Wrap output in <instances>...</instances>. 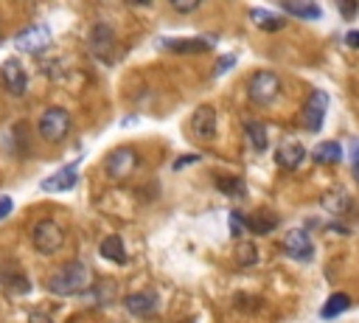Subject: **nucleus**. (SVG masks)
Instances as JSON below:
<instances>
[{
    "label": "nucleus",
    "mask_w": 359,
    "mask_h": 323,
    "mask_svg": "<svg viewBox=\"0 0 359 323\" xmlns=\"http://www.w3.org/2000/svg\"><path fill=\"white\" fill-rule=\"evenodd\" d=\"M93 273L85 262H67L65 267L56 270V276L48 279V290L53 295H79L90 287Z\"/></svg>",
    "instance_id": "obj_1"
},
{
    "label": "nucleus",
    "mask_w": 359,
    "mask_h": 323,
    "mask_svg": "<svg viewBox=\"0 0 359 323\" xmlns=\"http://www.w3.org/2000/svg\"><path fill=\"white\" fill-rule=\"evenodd\" d=\"M247 96L253 104L267 107L281 96V76L272 71H256L247 82Z\"/></svg>",
    "instance_id": "obj_2"
},
{
    "label": "nucleus",
    "mask_w": 359,
    "mask_h": 323,
    "mask_svg": "<svg viewBox=\"0 0 359 323\" xmlns=\"http://www.w3.org/2000/svg\"><path fill=\"white\" fill-rule=\"evenodd\" d=\"M37 129H40L42 141H48V144H59V141H65V138H67V133H70V115H67V110H62V107H51V110H45V113L40 115Z\"/></svg>",
    "instance_id": "obj_3"
},
{
    "label": "nucleus",
    "mask_w": 359,
    "mask_h": 323,
    "mask_svg": "<svg viewBox=\"0 0 359 323\" xmlns=\"http://www.w3.org/2000/svg\"><path fill=\"white\" fill-rule=\"evenodd\" d=\"M31 242H34V247H37L40 253L51 256V253H56V250L65 245V231H62L53 220H40V222L34 225V231H31Z\"/></svg>",
    "instance_id": "obj_4"
},
{
    "label": "nucleus",
    "mask_w": 359,
    "mask_h": 323,
    "mask_svg": "<svg viewBox=\"0 0 359 323\" xmlns=\"http://www.w3.org/2000/svg\"><path fill=\"white\" fill-rule=\"evenodd\" d=\"M137 152L132 149V147H118V149H112L110 155H107V160H104V172L112 177V180H126L135 169H137Z\"/></svg>",
    "instance_id": "obj_5"
},
{
    "label": "nucleus",
    "mask_w": 359,
    "mask_h": 323,
    "mask_svg": "<svg viewBox=\"0 0 359 323\" xmlns=\"http://www.w3.org/2000/svg\"><path fill=\"white\" fill-rule=\"evenodd\" d=\"M87 45H90V53H93L96 59H101V62H107V65L115 59V31H112L107 23H96V26H93Z\"/></svg>",
    "instance_id": "obj_6"
},
{
    "label": "nucleus",
    "mask_w": 359,
    "mask_h": 323,
    "mask_svg": "<svg viewBox=\"0 0 359 323\" xmlns=\"http://www.w3.org/2000/svg\"><path fill=\"white\" fill-rule=\"evenodd\" d=\"M326 110H328V96L326 90H312V96L306 99L303 110H301V121L309 133H320L323 126V118H326Z\"/></svg>",
    "instance_id": "obj_7"
},
{
    "label": "nucleus",
    "mask_w": 359,
    "mask_h": 323,
    "mask_svg": "<svg viewBox=\"0 0 359 323\" xmlns=\"http://www.w3.org/2000/svg\"><path fill=\"white\" fill-rule=\"evenodd\" d=\"M48 45H51V28L45 23H34L15 37V48L23 51V53H40Z\"/></svg>",
    "instance_id": "obj_8"
},
{
    "label": "nucleus",
    "mask_w": 359,
    "mask_h": 323,
    "mask_svg": "<svg viewBox=\"0 0 359 323\" xmlns=\"http://www.w3.org/2000/svg\"><path fill=\"white\" fill-rule=\"evenodd\" d=\"M283 253L295 262H312L315 258V242L303 228H295L283 236Z\"/></svg>",
    "instance_id": "obj_9"
},
{
    "label": "nucleus",
    "mask_w": 359,
    "mask_h": 323,
    "mask_svg": "<svg viewBox=\"0 0 359 323\" xmlns=\"http://www.w3.org/2000/svg\"><path fill=\"white\" fill-rule=\"evenodd\" d=\"M0 82H3V88L12 93V96H23L26 88H28V76L23 71V62L20 59H6L3 65H0Z\"/></svg>",
    "instance_id": "obj_10"
},
{
    "label": "nucleus",
    "mask_w": 359,
    "mask_h": 323,
    "mask_svg": "<svg viewBox=\"0 0 359 323\" xmlns=\"http://www.w3.org/2000/svg\"><path fill=\"white\" fill-rule=\"evenodd\" d=\"M191 133L199 138V141H213L217 138V110L202 104L194 110L191 115Z\"/></svg>",
    "instance_id": "obj_11"
},
{
    "label": "nucleus",
    "mask_w": 359,
    "mask_h": 323,
    "mask_svg": "<svg viewBox=\"0 0 359 323\" xmlns=\"http://www.w3.org/2000/svg\"><path fill=\"white\" fill-rule=\"evenodd\" d=\"M76 183H79V160L70 163V166H65V169H59V172H53L51 177H45V180L40 183V188H42L45 194H59V191H70Z\"/></svg>",
    "instance_id": "obj_12"
},
{
    "label": "nucleus",
    "mask_w": 359,
    "mask_h": 323,
    "mask_svg": "<svg viewBox=\"0 0 359 323\" xmlns=\"http://www.w3.org/2000/svg\"><path fill=\"white\" fill-rule=\"evenodd\" d=\"M158 295L155 292H132L124 298V309L135 317H149L155 309H158Z\"/></svg>",
    "instance_id": "obj_13"
},
{
    "label": "nucleus",
    "mask_w": 359,
    "mask_h": 323,
    "mask_svg": "<svg viewBox=\"0 0 359 323\" xmlns=\"http://www.w3.org/2000/svg\"><path fill=\"white\" fill-rule=\"evenodd\" d=\"M160 45L174 53H205L210 51V42L202 37H163Z\"/></svg>",
    "instance_id": "obj_14"
},
{
    "label": "nucleus",
    "mask_w": 359,
    "mask_h": 323,
    "mask_svg": "<svg viewBox=\"0 0 359 323\" xmlns=\"http://www.w3.org/2000/svg\"><path fill=\"white\" fill-rule=\"evenodd\" d=\"M303 158H306V149H303V144H298V141H286V144H281L278 152H275V163H278L281 169H286V172L298 169V166L303 163Z\"/></svg>",
    "instance_id": "obj_15"
},
{
    "label": "nucleus",
    "mask_w": 359,
    "mask_h": 323,
    "mask_svg": "<svg viewBox=\"0 0 359 323\" xmlns=\"http://www.w3.org/2000/svg\"><path fill=\"white\" fill-rule=\"evenodd\" d=\"M99 253H101V258H107V262H112V265H126V247H124V239L115 236V233L107 236V239L101 242Z\"/></svg>",
    "instance_id": "obj_16"
},
{
    "label": "nucleus",
    "mask_w": 359,
    "mask_h": 323,
    "mask_svg": "<svg viewBox=\"0 0 359 323\" xmlns=\"http://www.w3.org/2000/svg\"><path fill=\"white\" fill-rule=\"evenodd\" d=\"M323 208L334 217H342L345 211H351V197H348V191L337 188V191H328L326 197H323Z\"/></svg>",
    "instance_id": "obj_17"
},
{
    "label": "nucleus",
    "mask_w": 359,
    "mask_h": 323,
    "mask_svg": "<svg viewBox=\"0 0 359 323\" xmlns=\"http://www.w3.org/2000/svg\"><path fill=\"white\" fill-rule=\"evenodd\" d=\"M348 306H351V298H348L345 292H334V295L323 304L320 317H323V320H334V317H340L342 312H348Z\"/></svg>",
    "instance_id": "obj_18"
},
{
    "label": "nucleus",
    "mask_w": 359,
    "mask_h": 323,
    "mask_svg": "<svg viewBox=\"0 0 359 323\" xmlns=\"http://www.w3.org/2000/svg\"><path fill=\"white\" fill-rule=\"evenodd\" d=\"M281 9L286 15H292V17H301V20H317L323 15L320 6H315V3H298V0H286V3H281Z\"/></svg>",
    "instance_id": "obj_19"
},
{
    "label": "nucleus",
    "mask_w": 359,
    "mask_h": 323,
    "mask_svg": "<svg viewBox=\"0 0 359 323\" xmlns=\"http://www.w3.org/2000/svg\"><path fill=\"white\" fill-rule=\"evenodd\" d=\"M250 20H253L258 28H264V31H281V28L286 26L283 17H278V15L267 12V9H250Z\"/></svg>",
    "instance_id": "obj_20"
},
{
    "label": "nucleus",
    "mask_w": 359,
    "mask_h": 323,
    "mask_svg": "<svg viewBox=\"0 0 359 323\" xmlns=\"http://www.w3.org/2000/svg\"><path fill=\"white\" fill-rule=\"evenodd\" d=\"M312 158H315L317 163H340V160H342V147H340L337 141H323V144L315 147Z\"/></svg>",
    "instance_id": "obj_21"
},
{
    "label": "nucleus",
    "mask_w": 359,
    "mask_h": 323,
    "mask_svg": "<svg viewBox=\"0 0 359 323\" xmlns=\"http://www.w3.org/2000/svg\"><path fill=\"white\" fill-rule=\"evenodd\" d=\"M244 133H247V141L253 144L256 152H264L267 149V126L261 121H247L244 124Z\"/></svg>",
    "instance_id": "obj_22"
},
{
    "label": "nucleus",
    "mask_w": 359,
    "mask_h": 323,
    "mask_svg": "<svg viewBox=\"0 0 359 323\" xmlns=\"http://www.w3.org/2000/svg\"><path fill=\"white\" fill-rule=\"evenodd\" d=\"M236 262H239L242 267L256 265V262H258V250H256V245H250V242L239 245V247H236Z\"/></svg>",
    "instance_id": "obj_23"
},
{
    "label": "nucleus",
    "mask_w": 359,
    "mask_h": 323,
    "mask_svg": "<svg viewBox=\"0 0 359 323\" xmlns=\"http://www.w3.org/2000/svg\"><path fill=\"white\" fill-rule=\"evenodd\" d=\"M247 228L256 231V233H269L275 228V217H250L247 220Z\"/></svg>",
    "instance_id": "obj_24"
},
{
    "label": "nucleus",
    "mask_w": 359,
    "mask_h": 323,
    "mask_svg": "<svg viewBox=\"0 0 359 323\" xmlns=\"http://www.w3.org/2000/svg\"><path fill=\"white\" fill-rule=\"evenodd\" d=\"M219 188H222V191H228V194H236V197H244V194H247V188H244V183H242L239 177L219 180Z\"/></svg>",
    "instance_id": "obj_25"
},
{
    "label": "nucleus",
    "mask_w": 359,
    "mask_h": 323,
    "mask_svg": "<svg viewBox=\"0 0 359 323\" xmlns=\"http://www.w3.org/2000/svg\"><path fill=\"white\" fill-rule=\"evenodd\" d=\"M236 65V53H228V56H222L219 62H217V71H213V76H222V74H228L231 68Z\"/></svg>",
    "instance_id": "obj_26"
},
{
    "label": "nucleus",
    "mask_w": 359,
    "mask_h": 323,
    "mask_svg": "<svg viewBox=\"0 0 359 323\" xmlns=\"http://www.w3.org/2000/svg\"><path fill=\"white\" fill-rule=\"evenodd\" d=\"M244 228H247V220H244L239 211H233V214H231V233H233V236H242Z\"/></svg>",
    "instance_id": "obj_27"
},
{
    "label": "nucleus",
    "mask_w": 359,
    "mask_h": 323,
    "mask_svg": "<svg viewBox=\"0 0 359 323\" xmlns=\"http://www.w3.org/2000/svg\"><path fill=\"white\" fill-rule=\"evenodd\" d=\"M12 211H15V200L3 194V197H0V222L9 220V217H12Z\"/></svg>",
    "instance_id": "obj_28"
},
{
    "label": "nucleus",
    "mask_w": 359,
    "mask_h": 323,
    "mask_svg": "<svg viewBox=\"0 0 359 323\" xmlns=\"http://www.w3.org/2000/svg\"><path fill=\"white\" fill-rule=\"evenodd\" d=\"M172 9L180 12V15H188V12H197L199 9V0H194V3H180V0H172Z\"/></svg>",
    "instance_id": "obj_29"
},
{
    "label": "nucleus",
    "mask_w": 359,
    "mask_h": 323,
    "mask_svg": "<svg viewBox=\"0 0 359 323\" xmlns=\"http://www.w3.org/2000/svg\"><path fill=\"white\" fill-rule=\"evenodd\" d=\"M351 172H353V180L359 183V144H353V158H351Z\"/></svg>",
    "instance_id": "obj_30"
},
{
    "label": "nucleus",
    "mask_w": 359,
    "mask_h": 323,
    "mask_svg": "<svg viewBox=\"0 0 359 323\" xmlns=\"http://www.w3.org/2000/svg\"><path fill=\"white\" fill-rule=\"evenodd\" d=\"M356 9H359L356 3H340V15H342L345 20H348V17H353V15H356Z\"/></svg>",
    "instance_id": "obj_31"
},
{
    "label": "nucleus",
    "mask_w": 359,
    "mask_h": 323,
    "mask_svg": "<svg viewBox=\"0 0 359 323\" xmlns=\"http://www.w3.org/2000/svg\"><path fill=\"white\" fill-rule=\"evenodd\" d=\"M197 160H199V158H197V155H185V158H183V160H174V172H180V169H185V166H188V163H197Z\"/></svg>",
    "instance_id": "obj_32"
},
{
    "label": "nucleus",
    "mask_w": 359,
    "mask_h": 323,
    "mask_svg": "<svg viewBox=\"0 0 359 323\" xmlns=\"http://www.w3.org/2000/svg\"><path fill=\"white\" fill-rule=\"evenodd\" d=\"M345 45L359 48V31H348V34H345Z\"/></svg>",
    "instance_id": "obj_33"
},
{
    "label": "nucleus",
    "mask_w": 359,
    "mask_h": 323,
    "mask_svg": "<svg viewBox=\"0 0 359 323\" xmlns=\"http://www.w3.org/2000/svg\"><path fill=\"white\" fill-rule=\"evenodd\" d=\"M28 323H51V317L42 315V312H31V315H28Z\"/></svg>",
    "instance_id": "obj_34"
}]
</instances>
